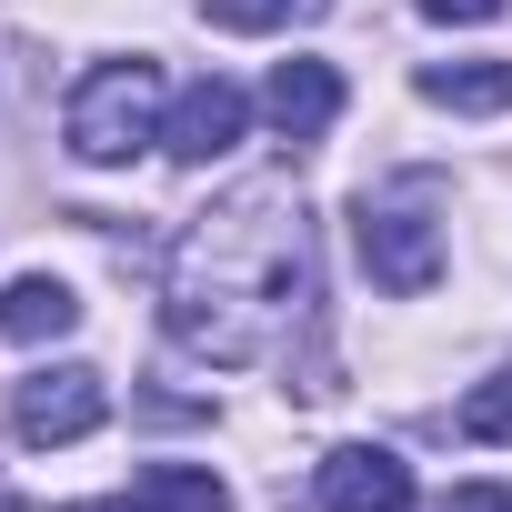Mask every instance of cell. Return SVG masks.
I'll use <instances>...</instances> for the list:
<instances>
[{
  "label": "cell",
  "mask_w": 512,
  "mask_h": 512,
  "mask_svg": "<svg viewBox=\"0 0 512 512\" xmlns=\"http://www.w3.org/2000/svg\"><path fill=\"white\" fill-rule=\"evenodd\" d=\"M312 312V221L292 181H241L171 251V342L201 362H262Z\"/></svg>",
  "instance_id": "cell-1"
},
{
  "label": "cell",
  "mask_w": 512,
  "mask_h": 512,
  "mask_svg": "<svg viewBox=\"0 0 512 512\" xmlns=\"http://www.w3.org/2000/svg\"><path fill=\"white\" fill-rule=\"evenodd\" d=\"M61 141L91 161V171H121L141 141H161V61H101V71H81V91H71V111H61Z\"/></svg>",
  "instance_id": "cell-2"
},
{
  "label": "cell",
  "mask_w": 512,
  "mask_h": 512,
  "mask_svg": "<svg viewBox=\"0 0 512 512\" xmlns=\"http://www.w3.org/2000/svg\"><path fill=\"white\" fill-rule=\"evenodd\" d=\"M352 231H362V272H372L382 292L412 302V292L442 282V231H432V181H422V171L362 191V201H352Z\"/></svg>",
  "instance_id": "cell-3"
},
{
  "label": "cell",
  "mask_w": 512,
  "mask_h": 512,
  "mask_svg": "<svg viewBox=\"0 0 512 512\" xmlns=\"http://www.w3.org/2000/svg\"><path fill=\"white\" fill-rule=\"evenodd\" d=\"M11 422H21V442H31V452H51V442H91V432L111 422V382H101L91 362H51V372H31V382H21Z\"/></svg>",
  "instance_id": "cell-4"
},
{
  "label": "cell",
  "mask_w": 512,
  "mask_h": 512,
  "mask_svg": "<svg viewBox=\"0 0 512 512\" xmlns=\"http://www.w3.org/2000/svg\"><path fill=\"white\" fill-rule=\"evenodd\" d=\"M322 502L332 512H412V462L382 442H342V452H322Z\"/></svg>",
  "instance_id": "cell-5"
},
{
  "label": "cell",
  "mask_w": 512,
  "mask_h": 512,
  "mask_svg": "<svg viewBox=\"0 0 512 512\" xmlns=\"http://www.w3.org/2000/svg\"><path fill=\"white\" fill-rule=\"evenodd\" d=\"M241 131H251V101H241L231 81H191V91L171 101V121H161L171 161H191V171H201V161H221Z\"/></svg>",
  "instance_id": "cell-6"
},
{
  "label": "cell",
  "mask_w": 512,
  "mask_h": 512,
  "mask_svg": "<svg viewBox=\"0 0 512 512\" xmlns=\"http://www.w3.org/2000/svg\"><path fill=\"white\" fill-rule=\"evenodd\" d=\"M262 111H272L282 141H322V131L342 121V71H332V61H282L272 91H262Z\"/></svg>",
  "instance_id": "cell-7"
},
{
  "label": "cell",
  "mask_w": 512,
  "mask_h": 512,
  "mask_svg": "<svg viewBox=\"0 0 512 512\" xmlns=\"http://www.w3.org/2000/svg\"><path fill=\"white\" fill-rule=\"evenodd\" d=\"M71 512H231V482L201 462H151L131 502H71Z\"/></svg>",
  "instance_id": "cell-8"
},
{
  "label": "cell",
  "mask_w": 512,
  "mask_h": 512,
  "mask_svg": "<svg viewBox=\"0 0 512 512\" xmlns=\"http://www.w3.org/2000/svg\"><path fill=\"white\" fill-rule=\"evenodd\" d=\"M71 322H81V292L51 282V272H21L11 292H0V332H11V342H61Z\"/></svg>",
  "instance_id": "cell-9"
},
{
  "label": "cell",
  "mask_w": 512,
  "mask_h": 512,
  "mask_svg": "<svg viewBox=\"0 0 512 512\" xmlns=\"http://www.w3.org/2000/svg\"><path fill=\"white\" fill-rule=\"evenodd\" d=\"M422 101H442V111H512V61H432Z\"/></svg>",
  "instance_id": "cell-10"
},
{
  "label": "cell",
  "mask_w": 512,
  "mask_h": 512,
  "mask_svg": "<svg viewBox=\"0 0 512 512\" xmlns=\"http://www.w3.org/2000/svg\"><path fill=\"white\" fill-rule=\"evenodd\" d=\"M201 21L211 31H302V21H322V0H201Z\"/></svg>",
  "instance_id": "cell-11"
},
{
  "label": "cell",
  "mask_w": 512,
  "mask_h": 512,
  "mask_svg": "<svg viewBox=\"0 0 512 512\" xmlns=\"http://www.w3.org/2000/svg\"><path fill=\"white\" fill-rule=\"evenodd\" d=\"M452 432H472V442H512V372H502V382H482V392L452 412Z\"/></svg>",
  "instance_id": "cell-12"
},
{
  "label": "cell",
  "mask_w": 512,
  "mask_h": 512,
  "mask_svg": "<svg viewBox=\"0 0 512 512\" xmlns=\"http://www.w3.org/2000/svg\"><path fill=\"white\" fill-rule=\"evenodd\" d=\"M442 512H512V492L502 482H462V492H442Z\"/></svg>",
  "instance_id": "cell-13"
},
{
  "label": "cell",
  "mask_w": 512,
  "mask_h": 512,
  "mask_svg": "<svg viewBox=\"0 0 512 512\" xmlns=\"http://www.w3.org/2000/svg\"><path fill=\"white\" fill-rule=\"evenodd\" d=\"M512 0H422V21H502Z\"/></svg>",
  "instance_id": "cell-14"
}]
</instances>
